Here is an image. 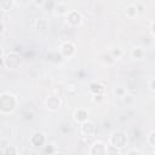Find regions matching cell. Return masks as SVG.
Instances as JSON below:
<instances>
[{"label":"cell","mask_w":155,"mask_h":155,"mask_svg":"<svg viewBox=\"0 0 155 155\" xmlns=\"http://www.w3.org/2000/svg\"><path fill=\"white\" fill-rule=\"evenodd\" d=\"M44 151H45V154L53 155V154L56 153V148H54V145H53V144H47V145H45Z\"/></svg>","instance_id":"484cf974"},{"label":"cell","mask_w":155,"mask_h":155,"mask_svg":"<svg viewBox=\"0 0 155 155\" xmlns=\"http://www.w3.org/2000/svg\"><path fill=\"white\" fill-rule=\"evenodd\" d=\"M59 53L62 57H71L75 53V45L70 41H65L59 47Z\"/></svg>","instance_id":"ba28073f"},{"label":"cell","mask_w":155,"mask_h":155,"mask_svg":"<svg viewBox=\"0 0 155 155\" xmlns=\"http://www.w3.org/2000/svg\"><path fill=\"white\" fill-rule=\"evenodd\" d=\"M73 116H74V120H75L76 122H80V124H82V122L87 121V116H88V113H87V110H86V109L79 108V109H76V110L74 111Z\"/></svg>","instance_id":"30bf717a"},{"label":"cell","mask_w":155,"mask_h":155,"mask_svg":"<svg viewBox=\"0 0 155 155\" xmlns=\"http://www.w3.org/2000/svg\"><path fill=\"white\" fill-rule=\"evenodd\" d=\"M110 127H111L110 121H104V122H103V128H104V130H109Z\"/></svg>","instance_id":"4dcf8cb0"},{"label":"cell","mask_w":155,"mask_h":155,"mask_svg":"<svg viewBox=\"0 0 155 155\" xmlns=\"http://www.w3.org/2000/svg\"><path fill=\"white\" fill-rule=\"evenodd\" d=\"M29 142H30V144L34 145V147H41V145L45 144V142H46V137H45V134H44L42 132L36 131V132H34V133L31 134Z\"/></svg>","instance_id":"9c48e42d"},{"label":"cell","mask_w":155,"mask_h":155,"mask_svg":"<svg viewBox=\"0 0 155 155\" xmlns=\"http://www.w3.org/2000/svg\"><path fill=\"white\" fill-rule=\"evenodd\" d=\"M2 54H4V50H2V47L0 46V58H2Z\"/></svg>","instance_id":"836d02e7"},{"label":"cell","mask_w":155,"mask_h":155,"mask_svg":"<svg viewBox=\"0 0 155 155\" xmlns=\"http://www.w3.org/2000/svg\"><path fill=\"white\" fill-rule=\"evenodd\" d=\"M35 28L39 31H46L48 28V22L46 18H38L35 22Z\"/></svg>","instance_id":"4fadbf2b"},{"label":"cell","mask_w":155,"mask_h":155,"mask_svg":"<svg viewBox=\"0 0 155 155\" xmlns=\"http://www.w3.org/2000/svg\"><path fill=\"white\" fill-rule=\"evenodd\" d=\"M65 17H67V23H68L69 25H71V27H78V25H80L81 22H82V16H81V13H80L79 11H75V10L69 11V12L65 15Z\"/></svg>","instance_id":"5b68a950"},{"label":"cell","mask_w":155,"mask_h":155,"mask_svg":"<svg viewBox=\"0 0 155 155\" xmlns=\"http://www.w3.org/2000/svg\"><path fill=\"white\" fill-rule=\"evenodd\" d=\"M21 64V58L16 52H10L4 57V65L7 69H16Z\"/></svg>","instance_id":"3957f363"},{"label":"cell","mask_w":155,"mask_h":155,"mask_svg":"<svg viewBox=\"0 0 155 155\" xmlns=\"http://www.w3.org/2000/svg\"><path fill=\"white\" fill-rule=\"evenodd\" d=\"M121 99H122L124 104H126V105H132L134 103V97L132 94H130V93H126Z\"/></svg>","instance_id":"603a6c76"},{"label":"cell","mask_w":155,"mask_h":155,"mask_svg":"<svg viewBox=\"0 0 155 155\" xmlns=\"http://www.w3.org/2000/svg\"><path fill=\"white\" fill-rule=\"evenodd\" d=\"M13 6H15V1L13 0H1L0 1V10H2L5 12L12 10Z\"/></svg>","instance_id":"2e32d148"},{"label":"cell","mask_w":155,"mask_h":155,"mask_svg":"<svg viewBox=\"0 0 155 155\" xmlns=\"http://www.w3.org/2000/svg\"><path fill=\"white\" fill-rule=\"evenodd\" d=\"M101 59H102V62H103L104 64H107V65H111V64H114V62H115V59H114L109 53H104V54H102Z\"/></svg>","instance_id":"d6986e66"},{"label":"cell","mask_w":155,"mask_h":155,"mask_svg":"<svg viewBox=\"0 0 155 155\" xmlns=\"http://www.w3.org/2000/svg\"><path fill=\"white\" fill-rule=\"evenodd\" d=\"M17 107V99L11 93L0 94V113L1 114H11Z\"/></svg>","instance_id":"6da1fadb"},{"label":"cell","mask_w":155,"mask_h":155,"mask_svg":"<svg viewBox=\"0 0 155 155\" xmlns=\"http://www.w3.org/2000/svg\"><path fill=\"white\" fill-rule=\"evenodd\" d=\"M104 101V94L103 93H98V94H92V102L96 104H101Z\"/></svg>","instance_id":"d4e9b609"},{"label":"cell","mask_w":155,"mask_h":155,"mask_svg":"<svg viewBox=\"0 0 155 155\" xmlns=\"http://www.w3.org/2000/svg\"><path fill=\"white\" fill-rule=\"evenodd\" d=\"M53 155H65V154H64V153H62V151H56Z\"/></svg>","instance_id":"e575fe53"},{"label":"cell","mask_w":155,"mask_h":155,"mask_svg":"<svg viewBox=\"0 0 155 155\" xmlns=\"http://www.w3.org/2000/svg\"><path fill=\"white\" fill-rule=\"evenodd\" d=\"M115 61L116 59H119V58H121V56H122V51H121V48H117V47H115V48H111V51H110V53H109Z\"/></svg>","instance_id":"cb8c5ba5"},{"label":"cell","mask_w":155,"mask_h":155,"mask_svg":"<svg viewBox=\"0 0 155 155\" xmlns=\"http://www.w3.org/2000/svg\"><path fill=\"white\" fill-rule=\"evenodd\" d=\"M148 86H149V91H150L151 93H154V92H155V78H151V79L149 80Z\"/></svg>","instance_id":"4316f807"},{"label":"cell","mask_w":155,"mask_h":155,"mask_svg":"<svg viewBox=\"0 0 155 155\" xmlns=\"http://www.w3.org/2000/svg\"><path fill=\"white\" fill-rule=\"evenodd\" d=\"M147 143H148L151 148L155 147V131H154V130H151V131L149 132V134L147 136Z\"/></svg>","instance_id":"44dd1931"},{"label":"cell","mask_w":155,"mask_h":155,"mask_svg":"<svg viewBox=\"0 0 155 155\" xmlns=\"http://www.w3.org/2000/svg\"><path fill=\"white\" fill-rule=\"evenodd\" d=\"M109 144L121 150L127 144V136H126V133L122 132V131H114L110 134V137H109Z\"/></svg>","instance_id":"7a4b0ae2"},{"label":"cell","mask_w":155,"mask_h":155,"mask_svg":"<svg viewBox=\"0 0 155 155\" xmlns=\"http://www.w3.org/2000/svg\"><path fill=\"white\" fill-rule=\"evenodd\" d=\"M61 104H62V101H61V98L57 97V96H48V97L45 99V105H46V108H47L48 110H51V111L58 110L59 107H61Z\"/></svg>","instance_id":"52a82bcc"},{"label":"cell","mask_w":155,"mask_h":155,"mask_svg":"<svg viewBox=\"0 0 155 155\" xmlns=\"http://www.w3.org/2000/svg\"><path fill=\"white\" fill-rule=\"evenodd\" d=\"M113 93L116 96V97H119V98H122L126 93H127V91H126V88L124 87V86H116V87H114V90H113Z\"/></svg>","instance_id":"ac0fdd59"},{"label":"cell","mask_w":155,"mask_h":155,"mask_svg":"<svg viewBox=\"0 0 155 155\" xmlns=\"http://www.w3.org/2000/svg\"><path fill=\"white\" fill-rule=\"evenodd\" d=\"M88 155H107V144L103 140H96L91 144Z\"/></svg>","instance_id":"277c9868"},{"label":"cell","mask_w":155,"mask_h":155,"mask_svg":"<svg viewBox=\"0 0 155 155\" xmlns=\"http://www.w3.org/2000/svg\"><path fill=\"white\" fill-rule=\"evenodd\" d=\"M154 25H155V22L151 21L150 22V27H149V31H150V36H155V31H154Z\"/></svg>","instance_id":"f546056e"},{"label":"cell","mask_w":155,"mask_h":155,"mask_svg":"<svg viewBox=\"0 0 155 155\" xmlns=\"http://www.w3.org/2000/svg\"><path fill=\"white\" fill-rule=\"evenodd\" d=\"M121 150L110 145V144H107V155H120Z\"/></svg>","instance_id":"7402d4cb"},{"label":"cell","mask_w":155,"mask_h":155,"mask_svg":"<svg viewBox=\"0 0 155 155\" xmlns=\"http://www.w3.org/2000/svg\"><path fill=\"white\" fill-rule=\"evenodd\" d=\"M126 155H142V153L138 149H130Z\"/></svg>","instance_id":"f1b7e54d"},{"label":"cell","mask_w":155,"mask_h":155,"mask_svg":"<svg viewBox=\"0 0 155 155\" xmlns=\"http://www.w3.org/2000/svg\"><path fill=\"white\" fill-rule=\"evenodd\" d=\"M56 1H53V0H48V1H44V4H42V7H44V10H46V11H53L54 10V6H56Z\"/></svg>","instance_id":"ffe728a7"},{"label":"cell","mask_w":155,"mask_h":155,"mask_svg":"<svg viewBox=\"0 0 155 155\" xmlns=\"http://www.w3.org/2000/svg\"><path fill=\"white\" fill-rule=\"evenodd\" d=\"M33 116H34V114H33V113H27V114H25V116H24V119H25V120H31V119H33Z\"/></svg>","instance_id":"1f68e13d"},{"label":"cell","mask_w":155,"mask_h":155,"mask_svg":"<svg viewBox=\"0 0 155 155\" xmlns=\"http://www.w3.org/2000/svg\"><path fill=\"white\" fill-rule=\"evenodd\" d=\"M125 15L130 18V19H133L137 17L138 15V11H137V7L134 4H128L126 7H125Z\"/></svg>","instance_id":"7c38bea8"},{"label":"cell","mask_w":155,"mask_h":155,"mask_svg":"<svg viewBox=\"0 0 155 155\" xmlns=\"http://www.w3.org/2000/svg\"><path fill=\"white\" fill-rule=\"evenodd\" d=\"M90 91L92 94H98V93H103L104 87L98 82H92L90 84Z\"/></svg>","instance_id":"9a60e30c"},{"label":"cell","mask_w":155,"mask_h":155,"mask_svg":"<svg viewBox=\"0 0 155 155\" xmlns=\"http://www.w3.org/2000/svg\"><path fill=\"white\" fill-rule=\"evenodd\" d=\"M131 56H132V58H134V59H140V58H143V56H144V50H143V47H140V46H134V47L131 50Z\"/></svg>","instance_id":"5bb4252c"},{"label":"cell","mask_w":155,"mask_h":155,"mask_svg":"<svg viewBox=\"0 0 155 155\" xmlns=\"http://www.w3.org/2000/svg\"><path fill=\"white\" fill-rule=\"evenodd\" d=\"M54 13L58 15V16H65L69 10H68V4L67 2H57L56 6H54Z\"/></svg>","instance_id":"8fae6325"},{"label":"cell","mask_w":155,"mask_h":155,"mask_svg":"<svg viewBox=\"0 0 155 155\" xmlns=\"http://www.w3.org/2000/svg\"><path fill=\"white\" fill-rule=\"evenodd\" d=\"M4 154L5 155H18V149L13 144H7L4 149Z\"/></svg>","instance_id":"e0dca14e"},{"label":"cell","mask_w":155,"mask_h":155,"mask_svg":"<svg viewBox=\"0 0 155 155\" xmlns=\"http://www.w3.org/2000/svg\"><path fill=\"white\" fill-rule=\"evenodd\" d=\"M4 30H5V24H4V22L0 19V34H2Z\"/></svg>","instance_id":"d6a6232c"},{"label":"cell","mask_w":155,"mask_h":155,"mask_svg":"<svg viewBox=\"0 0 155 155\" xmlns=\"http://www.w3.org/2000/svg\"><path fill=\"white\" fill-rule=\"evenodd\" d=\"M80 131H81L82 137H91V136H93L96 133L97 128H96V125L93 122H91V121L87 120V121H85V122L81 124Z\"/></svg>","instance_id":"8992f818"},{"label":"cell","mask_w":155,"mask_h":155,"mask_svg":"<svg viewBox=\"0 0 155 155\" xmlns=\"http://www.w3.org/2000/svg\"><path fill=\"white\" fill-rule=\"evenodd\" d=\"M76 91H78V88H76L75 86H73V85H70V86H68V87L65 88V92H67L68 94H75Z\"/></svg>","instance_id":"83f0119b"}]
</instances>
